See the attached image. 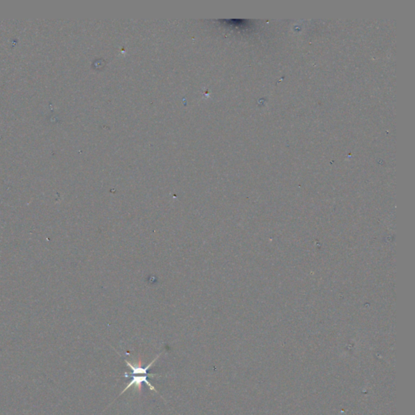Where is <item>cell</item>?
<instances>
[{
    "label": "cell",
    "instance_id": "1",
    "mask_svg": "<svg viewBox=\"0 0 415 415\" xmlns=\"http://www.w3.org/2000/svg\"><path fill=\"white\" fill-rule=\"evenodd\" d=\"M139 375H130L128 373H125V374H124V376L123 377H126V378H129L130 377V378H131V379L129 384L126 386L125 389H123V391L119 394V396H121L123 393H125L127 389L131 388L132 385L135 386V388L138 389V391L141 392V389H142V384L143 383L146 384L152 391L158 393V392L157 391V389H155V387H153V385H152L151 383H149V377H154L158 375H143V374H139Z\"/></svg>",
    "mask_w": 415,
    "mask_h": 415
}]
</instances>
